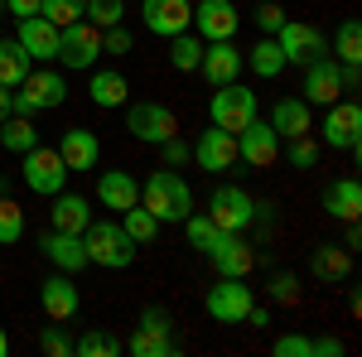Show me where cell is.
I'll return each instance as SVG.
<instances>
[{"label":"cell","instance_id":"49","mask_svg":"<svg viewBox=\"0 0 362 357\" xmlns=\"http://www.w3.org/2000/svg\"><path fill=\"white\" fill-rule=\"evenodd\" d=\"M5 10H10L15 20H29V15H39V10H44V0H5Z\"/></svg>","mask_w":362,"mask_h":357},{"label":"cell","instance_id":"24","mask_svg":"<svg viewBox=\"0 0 362 357\" xmlns=\"http://www.w3.org/2000/svg\"><path fill=\"white\" fill-rule=\"evenodd\" d=\"M309 275L314 280H324V285H338V280H348L353 275V251L348 247H314V256H309Z\"/></svg>","mask_w":362,"mask_h":357},{"label":"cell","instance_id":"54","mask_svg":"<svg viewBox=\"0 0 362 357\" xmlns=\"http://www.w3.org/2000/svg\"><path fill=\"white\" fill-rule=\"evenodd\" d=\"M0 10H5V0H0Z\"/></svg>","mask_w":362,"mask_h":357},{"label":"cell","instance_id":"42","mask_svg":"<svg viewBox=\"0 0 362 357\" xmlns=\"http://www.w3.org/2000/svg\"><path fill=\"white\" fill-rule=\"evenodd\" d=\"M290 165L295 169H314L319 165V140L314 136H295L290 140Z\"/></svg>","mask_w":362,"mask_h":357},{"label":"cell","instance_id":"27","mask_svg":"<svg viewBox=\"0 0 362 357\" xmlns=\"http://www.w3.org/2000/svg\"><path fill=\"white\" fill-rule=\"evenodd\" d=\"M54 227L58 232H87V222H92V208H87V198L83 193H54Z\"/></svg>","mask_w":362,"mask_h":357},{"label":"cell","instance_id":"17","mask_svg":"<svg viewBox=\"0 0 362 357\" xmlns=\"http://www.w3.org/2000/svg\"><path fill=\"white\" fill-rule=\"evenodd\" d=\"M194 160L198 169H208V174H227V169L237 165V136L232 131H203V136L194 140Z\"/></svg>","mask_w":362,"mask_h":357},{"label":"cell","instance_id":"44","mask_svg":"<svg viewBox=\"0 0 362 357\" xmlns=\"http://www.w3.org/2000/svg\"><path fill=\"white\" fill-rule=\"evenodd\" d=\"M266 290H271V300H276V304H295V300H300V285H295V275H290V271H276Z\"/></svg>","mask_w":362,"mask_h":357},{"label":"cell","instance_id":"26","mask_svg":"<svg viewBox=\"0 0 362 357\" xmlns=\"http://www.w3.org/2000/svg\"><path fill=\"white\" fill-rule=\"evenodd\" d=\"M324 213L329 218H343V222H353L362 213V184L348 174V179H334L329 189H324Z\"/></svg>","mask_w":362,"mask_h":357},{"label":"cell","instance_id":"32","mask_svg":"<svg viewBox=\"0 0 362 357\" xmlns=\"http://www.w3.org/2000/svg\"><path fill=\"white\" fill-rule=\"evenodd\" d=\"M0 145H5V150H15V155L34 150V145H39V131H34V121H29V116H15V111H10V116L0 121Z\"/></svg>","mask_w":362,"mask_h":357},{"label":"cell","instance_id":"30","mask_svg":"<svg viewBox=\"0 0 362 357\" xmlns=\"http://www.w3.org/2000/svg\"><path fill=\"white\" fill-rule=\"evenodd\" d=\"M126 348H131L136 357H174V353H179V338L165 333V329H140V324H136V333H131Z\"/></svg>","mask_w":362,"mask_h":357},{"label":"cell","instance_id":"53","mask_svg":"<svg viewBox=\"0 0 362 357\" xmlns=\"http://www.w3.org/2000/svg\"><path fill=\"white\" fill-rule=\"evenodd\" d=\"M10 353V338H5V329H0V357Z\"/></svg>","mask_w":362,"mask_h":357},{"label":"cell","instance_id":"46","mask_svg":"<svg viewBox=\"0 0 362 357\" xmlns=\"http://www.w3.org/2000/svg\"><path fill=\"white\" fill-rule=\"evenodd\" d=\"M140 329H165V333H174V319H169L165 304H145V309H140Z\"/></svg>","mask_w":362,"mask_h":357},{"label":"cell","instance_id":"20","mask_svg":"<svg viewBox=\"0 0 362 357\" xmlns=\"http://www.w3.org/2000/svg\"><path fill=\"white\" fill-rule=\"evenodd\" d=\"M39 247H44V256L54 261L58 271H68V275H78L83 266H92V261H87V242H83V232H58V227H54V232H49V237H44Z\"/></svg>","mask_w":362,"mask_h":357},{"label":"cell","instance_id":"3","mask_svg":"<svg viewBox=\"0 0 362 357\" xmlns=\"http://www.w3.org/2000/svg\"><path fill=\"white\" fill-rule=\"evenodd\" d=\"M208 218L218 222V232H247L251 222L261 218V203L237 184H218L208 198Z\"/></svg>","mask_w":362,"mask_h":357},{"label":"cell","instance_id":"43","mask_svg":"<svg viewBox=\"0 0 362 357\" xmlns=\"http://www.w3.org/2000/svg\"><path fill=\"white\" fill-rule=\"evenodd\" d=\"M160 155H165V169H184L189 160H194V145L179 140V136H169V140H160Z\"/></svg>","mask_w":362,"mask_h":357},{"label":"cell","instance_id":"7","mask_svg":"<svg viewBox=\"0 0 362 357\" xmlns=\"http://www.w3.org/2000/svg\"><path fill=\"white\" fill-rule=\"evenodd\" d=\"M126 131L145 145H160V140L179 136V116L165 102H136V107H126Z\"/></svg>","mask_w":362,"mask_h":357},{"label":"cell","instance_id":"13","mask_svg":"<svg viewBox=\"0 0 362 357\" xmlns=\"http://www.w3.org/2000/svg\"><path fill=\"white\" fill-rule=\"evenodd\" d=\"M63 179H68V165H63V155H58V150H44V145L25 150V184L34 193L54 198V193L63 189Z\"/></svg>","mask_w":362,"mask_h":357},{"label":"cell","instance_id":"37","mask_svg":"<svg viewBox=\"0 0 362 357\" xmlns=\"http://www.w3.org/2000/svg\"><path fill=\"white\" fill-rule=\"evenodd\" d=\"M20 237H25V208L0 198V247H15Z\"/></svg>","mask_w":362,"mask_h":357},{"label":"cell","instance_id":"51","mask_svg":"<svg viewBox=\"0 0 362 357\" xmlns=\"http://www.w3.org/2000/svg\"><path fill=\"white\" fill-rule=\"evenodd\" d=\"M358 242H362V227H358V218H353V222H348V227H343V242H338V247L358 251Z\"/></svg>","mask_w":362,"mask_h":357},{"label":"cell","instance_id":"21","mask_svg":"<svg viewBox=\"0 0 362 357\" xmlns=\"http://www.w3.org/2000/svg\"><path fill=\"white\" fill-rule=\"evenodd\" d=\"M58 155H63V165L68 174H83V169H97L102 165V140L92 136V131H63V145H58Z\"/></svg>","mask_w":362,"mask_h":357},{"label":"cell","instance_id":"22","mask_svg":"<svg viewBox=\"0 0 362 357\" xmlns=\"http://www.w3.org/2000/svg\"><path fill=\"white\" fill-rule=\"evenodd\" d=\"M271 131H276L280 140L309 136V131H314V116H309V102H305V97H280L276 111H271Z\"/></svg>","mask_w":362,"mask_h":357},{"label":"cell","instance_id":"11","mask_svg":"<svg viewBox=\"0 0 362 357\" xmlns=\"http://www.w3.org/2000/svg\"><path fill=\"white\" fill-rule=\"evenodd\" d=\"M338 97H343V63L334 54L314 58L305 68V102L309 107H334Z\"/></svg>","mask_w":362,"mask_h":357},{"label":"cell","instance_id":"52","mask_svg":"<svg viewBox=\"0 0 362 357\" xmlns=\"http://www.w3.org/2000/svg\"><path fill=\"white\" fill-rule=\"evenodd\" d=\"M10 92H15V87H0V121L10 116Z\"/></svg>","mask_w":362,"mask_h":357},{"label":"cell","instance_id":"6","mask_svg":"<svg viewBox=\"0 0 362 357\" xmlns=\"http://www.w3.org/2000/svg\"><path fill=\"white\" fill-rule=\"evenodd\" d=\"M276 44H280V54H285V68H290V63H295V68H309L314 58L329 54V39H324V29L300 25V20H285V25L276 29Z\"/></svg>","mask_w":362,"mask_h":357},{"label":"cell","instance_id":"14","mask_svg":"<svg viewBox=\"0 0 362 357\" xmlns=\"http://www.w3.org/2000/svg\"><path fill=\"white\" fill-rule=\"evenodd\" d=\"M203 256L218 266V275H232V280H247L256 266V251H251V242H242V232H218V242Z\"/></svg>","mask_w":362,"mask_h":357},{"label":"cell","instance_id":"33","mask_svg":"<svg viewBox=\"0 0 362 357\" xmlns=\"http://www.w3.org/2000/svg\"><path fill=\"white\" fill-rule=\"evenodd\" d=\"M121 218H126L121 227L131 232V242H136V247H150V242L160 237V222L150 218V208H145V203H131V208H126Z\"/></svg>","mask_w":362,"mask_h":357},{"label":"cell","instance_id":"38","mask_svg":"<svg viewBox=\"0 0 362 357\" xmlns=\"http://www.w3.org/2000/svg\"><path fill=\"white\" fill-rule=\"evenodd\" d=\"M184 237H189V247H194V251H208L213 242H218V222L208 218V213H203V218L189 213V218H184Z\"/></svg>","mask_w":362,"mask_h":357},{"label":"cell","instance_id":"19","mask_svg":"<svg viewBox=\"0 0 362 357\" xmlns=\"http://www.w3.org/2000/svg\"><path fill=\"white\" fill-rule=\"evenodd\" d=\"M194 25H198V34L213 44V39H232L237 25H242V15H237L232 0H203V5H194Z\"/></svg>","mask_w":362,"mask_h":357},{"label":"cell","instance_id":"50","mask_svg":"<svg viewBox=\"0 0 362 357\" xmlns=\"http://www.w3.org/2000/svg\"><path fill=\"white\" fill-rule=\"evenodd\" d=\"M314 357H343V343L338 338H314Z\"/></svg>","mask_w":362,"mask_h":357},{"label":"cell","instance_id":"34","mask_svg":"<svg viewBox=\"0 0 362 357\" xmlns=\"http://www.w3.org/2000/svg\"><path fill=\"white\" fill-rule=\"evenodd\" d=\"M198 58H203V44H198L194 34H189V29L174 34V44H169V63H174V73H198Z\"/></svg>","mask_w":362,"mask_h":357},{"label":"cell","instance_id":"35","mask_svg":"<svg viewBox=\"0 0 362 357\" xmlns=\"http://www.w3.org/2000/svg\"><path fill=\"white\" fill-rule=\"evenodd\" d=\"M334 49H338V63H362V25L358 20H343L334 34Z\"/></svg>","mask_w":362,"mask_h":357},{"label":"cell","instance_id":"1","mask_svg":"<svg viewBox=\"0 0 362 357\" xmlns=\"http://www.w3.org/2000/svg\"><path fill=\"white\" fill-rule=\"evenodd\" d=\"M145 208H150V218L155 222H184L194 213V189H189V179H179L174 169H155L150 179H145Z\"/></svg>","mask_w":362,"mask_h":357},{"label":"cell","instance_id":"15","mask_svg":"<svg viewBox=\"0 0 362 357\" xmlns=\"http://www.w3.org/2000/svg\"><path fill=\"white\" fill-rule=\"evenodd\" d=\"M140 15H145V29L150 34H184V29L194 25V5L189 0H140Z\"/></svg>","mask_w":362,"mask_h":357},{"label":"cell","instance_id":"18","mask_svg":"<svg viewBox=\"0 0 362 357\" xmlns=\"http://www.w3.org/2000/svg\"><path fill=\"white\" fill-rule=\"evenodd\" d=\"M39 304H44V314H49V319H63V324H68V319L83 309V295H78L73 275L58 271V275H49V280L39 285Z\"/></svg>","mask_w":362,"mask_h":357},{"label":"cell","instance_id":"47","mask_svg":"<svg viewBox=\"0 0 362 357\" xmlns=\"http://www.w3.org/2000/svg\"><path fill=\"white\" fill-rule=\"evenodd\" d=\"M256 25L266 29V34H276V29L285 25V10H280L276 0H261V5H256Z\"/></svg>","mask_w":362,"mask_h":357},{"label":"cell","instance_id":"10","mask_svg":"<svg viewBox=\"0 0 362 357\" xmlns=\"http://www.w3.org/2000/svg\"><path fill=\"white\" fill-rule=\"evenodd\" d=\"M237 160L251 169H271L280 160V136L271 131V121H251V126H242L237 131Z\"/></svg>","mask_w":362,"mask_h":357},{"label":"cell","instance_id":"12","mask_svg":"<svg viewBox=\"0 0 362 357\" xmlns=\"http://www.w3.org/2000/svg\"><path fill=\"white\" fill-rule=\"evenodd\" d=\"M251 304H256L251 285L232 280V275H223V285H213V290H208V314H213L218 324H247Z\"/></svg>","mask_w":362,"mask_h":357},{"label":"cell","instance_id":"36","mask_svg":"<svg viewBox=\"0 0 362 357\" xmlns=\"http://www.w3.org/2000/svg\"><path fill=\"white\" fill-rule=\"evenodd\" d=\"M121 348H126V343H121V338H112V333H83V338H78V343H73V353L78 357H116L121 353Z\"/></svg>","mask_w":362,"mask_h":357},{"label":"cell","instance_id":"9","mask_svg":"<svg viewBox=\"0 0 362 357\" xmlns=\"http://www.w3.org/2000/svg\"><path fill=\"white\" fill-rule=\"evenodd\" d=\"M319 131H324V145H329V150H353V155H358V145H362V107L338 97Z\"/></svg>","mask_w":362,"mask_h":357},{"label":"cell","instance_id":"48","mask_svg":"<svg viewBox=\"0 0 362 357\" xmlns=\"http://www.w3.org/2000/svg\"><path fill=\"white\" fill-rule=\"evenodd\" d=\"M131 49V34L121 25H112V29H102V54H126Z\"/></svg>","mask_w":362,"mask_h":357},{"label":"cell","instance_id":"40","mask_svg":"<svg viewBox=\"0 0 362 357\" xmlns=\"http://www.w3.org/2000/svg\"><path fill=\"white\" fill-rule=\"evenodd\" d=\"M121 15H126V0H87V10H83V20L97 29L121 25Z\"/></svg>","mask_w":362,"mask_h":357},{"label":"cell","instance_id":"28","mask_svg":"<svg viewBox=\"0 0 362 357\" xmlns=\"http://www.w3.org/2000/svg\"><path fill=\"white\" fill-rule=\"evenodd\" d=\"M87 92H92V102H97L102 111H112V107H126V97H131V83H126V73H116V68H102V73H92Z\"/></svg>","mask_w":362,"mask_h":357},{"label":"cell","instance_id":"45","mask_svg":"<svg viewBox=\"0 0 362 357\" xmlns=\"http://www.w3.org/2000/svg\"><path fill=\"white\" fill-rule=\"evenodd\" d=\"M276 357H314V338L285 333V338H276Z\"/></svg>","mask_w":362,"mask_h":357},{"label":"cell","instance_id":"8","mask_svg":"<svg viewBox=\"0 0 362 357\" xmlns=\"http://www.w3.org/2000/svg\"><path fill=\"white\" fill-rule=\"evenodd\" d=\"M58 58L63 68H97L102 58V29L78 20V25H63L58 29Z\"/></svg>","mask_w":362,"mask_h":357},{"label":"cell","instance_id":"39","mask_svg":"<svg viewBox=\"0 0 362 357\" xmlns=\"http://www.w3.org/2000/svg\"><path fill=\"white\" fill-rule=\"evenodd\" d=\"M83 10H87V0H44V10H39V15H44L54 29H63V25H78V20H83Z\"/></svg>","mask_w":362,"mask_h":357},{"label":"cell","instance_id":"16","mask_svg":"<svg viewBox=\"0 0 362 357\" xmlns=\"http://www.w3.org/2000/svg\"><path fill=\"white\" fill-rule=\"evenodd\" d=\"M242 63H247V58H242V49H232V39H213V44H203L198 73H203L213 87H227V83H237Z\"/></svg>","mask_w":362,"mask_h":357},{"label":"cell","instance_id":"4","mask_svg":"<svg viewBox=\"0 0 362 357\" xmlns=\"http://www.w3.org/2000/svg\"><path fill=\"white\" fill-rule=\"evenodd\" d=\"M63 97H68V83L44 68V73H29L20 83V92H10V111L15 116H39V111L63 107Z\"/></svg>","mask_w":362,"mask_h":357},{"label":"cell","instance_id":"29","mask_svg":"<svg viewBox=\"0 0 362 357\" xmlns=\"http://www.w3.org/2000/svg\"><path fill=\"white\" fill-rule=\"evenodd\" d=\"M29 63H34V58L20 49V39H0V87H20L29 73H34Z\"/></svg>","mask_w":362,"mask_h":357},{"label":"cell","instance_id":"41","mask_svg":"<svg viewBox=\"0 0 362 357\" xmlns=\"http://www.w3.org/2000/svg\"><path fill=\"white\" fill-rule=\"evenodd\" d=\"M39 348H44L49 357H68V353H73L68 324H63V319H49V324H44V333H39Z\"/></svg>","mask_w":362,"mask_h":357},{"label":"cell","instance_id":"23","mask_svg":"<svg viewBox=\"0 0 362 357\" xmlns=\"http://www.w3.org/2000/svg\"><path fill=\"white\" fill-rule=\"evenodd\" d=\"M97 198H102V208H112V213H126L131 203H140V184L126 174V169H107L102 179H97Z\"/></svg>","mask_w":362,"mask_h":357},{"label":"cell","instance_id":"2","mask_svg":"<svg viewBox=\"0 0 362 357\" xmlns=\"http://www.w3.org/2000/svg\"><path fill=\"white\" fill-rule=\"evenodd\" d=\"M83 242H87V261H92V266H107V271H126V266L136 261V242H131V232H126L121 222H112V218L87 222Z\"/></svg>","mask_w":362,"mask_h":357},{"label":"cell","instance_id":"25","mask_svg":"<svg viewBox=\"0 0 362 357\" xmlns=\"http://www.w3.org/2000/svg\"><path fill=\"white\" fill-rule=\"evenodd\" d=\"M20 49H25L29 58H58V29L44 20V15H29V20H20Z\"/></svg>","mask_w":362,"mask_h":357},{"label":"cell","instance_id":"31","mask_svg":"<svg viewBox=\"0 0 362 357\" xmlns=\"http://www.w3.org/2000/svg\"><path fill=\"white\" fill-rule=\"evenodd\" d=\"M242 58L256 68V78H280V73H285V54H280L276 34H271V39H256V44H251Z\"/></svg>","mask_w":362,"mask_h":357},{"label":"cell","instance_id":"5","mask_svg":"<svg viewBox=\"0 0 362 357\" xmlns=\"http://www.w3.org/2000/svg\"><path fill=\"white\" fill-rule=\"evenodd\" d=\"M208 111H213V126L218 131H242V126H251L256 121V92L242 83H227V87H213V102H208Z\"/></svg>","mask_w":362,"mask_h":357}]
</instances>
